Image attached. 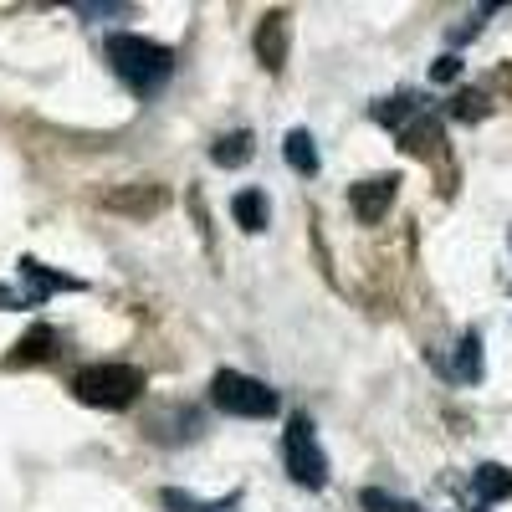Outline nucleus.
<instances>
[{
    "instance_id": "nucleus-17",
    "label": "nucleus",
    "mask_w": 512,
    "mask_h": 512,
    "mask_svg": "<svg viewBox=\"0 0 512 512\" xmlns=\"http://www.w3.org/2000/svg\"><path fill=\"white\" fill-rule=\"evenodd\" d=\"M164 507H175V512H231V507H210V502H200L190 492H175V487L164 492Z\"/></svg>"
},
{
    "instance_id": "nucleus-6",
    "label": "nucleus",
    "mask_w": 512,
    "mask_h": 512,
    "mask_svg": "<svg viewBox=\"0 0 512 512\" xmlns=\"http://www.w3.org/2000/svg\"><path fill=\"white\" fill-rule=\"evenodd\" d=\"M395 195H400V175H374V180H359L349 190V210H354L364 226H379L384 216H390Z\"/></svg>"
},
{
    "instance_id": "nucleus-4",
    "label": "nucleus",
    "mask_w": 512,
    "mask_h": 512,
    "mask_svg": "<svg viewBox=\"0 0 512 512\" xmlns=\"http://www.w3.org/2000/svg\"><path fill=\"white\" fill-rule=\"evenodd\" d=\"M210 400H216L226 415H241V420H267L277 410V395L262 379H251L241 369H221L216 379H210Z\"/></svg>"
},
{
    "instance_id": "nucleus-20",
    "label": "nucleus",
    "mask_w": 512,
    "mask_h": 512,
    "mask_svg": "<svg viewBox=\"0 0 512 512\" xmlns=\"http://www.w3.org/2000/svg\"><path fill=\"white\" fill-rule=\"evenodd\" d=\"M21 303H26V297H16L11 287H0V308H21Z\"/></svg>"
},
{
    "instance_id": "nucleus-16",
    "label": "nucleus",
    "mask_w": 512,
    "mask_h": 512,
    "mask_svg": "<svg viewBox=\"0 0 512 512\" xmlns=\"http://www.w3.org/2000/svg\"><path fill=\"white\" fill-rule=\"evenodd\" d=\"M359 502H364L369 512H420L415 502H405V497H390V492H379V487H364V492H359Z\"/></svg>"
},
{
    "instance_id": "nucleus-8",
    "label": "nucleus",
    "mask_w": 512,
    "mask_h": 512,
    "mask_svg": "<svg viewBox=\"0 0 512 512\" xmlns=\"http://www.w3.org/2000/svg\"><path fill=\"white\" fill-rule=\"evenodd\" d=\"M21 277L31 282V292H26V303H41V297H47V292H77L82 282L77 277H67V272H47V267H41L36 262V256H21Z\"/></svg>"
},
{
    "instance_id": "nucleus-11",
    "label": "nucleus",
    "mask_w": 512,
    "mask_h": 512,
    "mask_svg": "<svg viewBox=\"0 0 512 512\" xmlns=\"http://www.w3.org/2000/svg\"><path fill=\"white\" fill-rule=\"evenodd\" d=\"M472 482H477V497H482V502H502V497H512V472H507V466H497V461L477 466Z\"/></svg>"
},
{
    "instance_id": "nucleus-7",
    "label": "nucleus",
    "mask_w": 512,
    "mask_h": 512,
    "mask_svg": "<svg viewBox=\"0 0 512 512\" xmlns=\"http://www.w3.org/2000/svg\"><path fill=\"white\" fill-rule=\"evenodd\" d=\"M256 57H262L272 72L287 62V11H267L262 26H256Z\"/></svg>"
},
{
    "instance_id": "nucleus-5",
    "label": "nucleus",
    "mask_w": 512,
    "mask_h": 512,
    "mask_svg": "<svg viewBox=\"0 0 512 512\" xmlns=\"http://www.w3.org/2000/svg\"><path fill=\"white\" fill-rule=\"evenodd\" d=\"M164 205H169V190L154 185V180L118 185V190L103 195V210H113V216H128V221H149V216H159Z\"/></svg>"
},
{
    "instance_id": "nucleus-9",
    "label": "nucleus",
    "mask_w": 512,
    "mask_h": 512,
    "mask_svg": "<svg viewBox=\"0 0 512 512\" xmlns=\"http://www.w3.org/2000/svg\"><path fill=\"white\" fill-rule=\"evenodd\" d=\"M52 349H57V328L36 323V328L21 338V344H16V354H11L6 364H11V369H16V364H41V359H52Z\"/></svg>"
},
{
    "instance_id": "nucleus-13",
    "label": "nucleus",
    "mask_w": 512,
    "mask_h": 512,
    "mask_svg": "<svg viewBox=\"0 0 512 512\" xmlns=\"http://www.w3.org/2000/svg\"><path fill=\"white\" fill-rule=\"evenodd\" d=\"M400 139H405V149H410V154H431V149L441 144V128L420 113L415 123H405V128H400Z\"/></svg>"
},
{
    "instance_id": "nucleus-3",
    "label": "nucleus",
    "mask_w": 512,
    "mask_h": 512,
    "mask_svg": "<svg viewBox=\"0 0 512 512\" xmlns=\"http://www.w3.org/2000/svg\"><path fill=\"white\" fill-rule=\"evenodd\" d=\"M282 461H287V477L297 487H323L328 482V456L318 446V431H313V420L308 415H292L287 420V436H282Z\"/></svg>"
},
{
    "instance_id": "nucleus-15",
    "label": "nucleus",
    "mask_w": 512,
    "mask_h": 512,
    "mask_svg": "<svg viewBox=\"0 0 512 512\" xmlns=\"http://www.w3.org/2000/svg\"><path fill=\"white\" fill-rule=\"evenodd\" d=\"M456 374H461V379H482V338H477V333H466V338H461Z\"/></svg>"
},
{
    "instance_id": "nucleus-14",
    "label": "nucleus",
    "mask_w": 512,
    "mask_h": 512,
    "mask_svg": "<svg viewBox=\"0 0 512 512\" xmlns=\"http://www.w3.org/2000/svg\"><path fill=\"white\" fill-rule=\"evenodd\" d=\"M210 159H216L221 169H236V164H246L251 159V134L246 128H236V134H226L216 149H210Z\"/></svg>"
},
{
    "instance_id": "nucleus-2",
    "label": "nucleus",
    "mask_w": 512,
    "mask_h": 512,
    "mask_svg": "<svg viewBox=\"0 0 512 512\" xmlns=\"http://www.w3.org/2000/svg\"><path fill=\"white\" fill-rule=\"evenodd\" d=\"M72 395L93 410H128L144 395V374L134 364H88L72 374Z\"/></svg>"
},
{
    "instance_id": "nucleus-10",
    "label": "nucleus",
    "mask_w": 512,
    "mask_h": 512,
    "mask_svg": "<svg viewBox=\"0 0 512 512\" xmlns=\"http://www.w3.org/2000/svg\"><path fill=\"white\" fill-rule=\"evenodd\" d=\"M231 216H236L241 231H267V195L262 190H241L231 200Z\"/></svg>"
},
{
    "instance_id": "nucleus-18",
    "label": "nucleus",
    "mask_w": 512,
    "mask_h": 512,
    "mask_svg": "<svg viewBox=\"0 0 512 512\" xmlns=\"http://www.w3.org/2000/svg\"><path fill=\"white\" fill-rule=\"evenodd\" d=\"M456 113H461V118H482V113H487V98H482V93H461V98H456Z\"/></svg>"
},
{
    "instance_id": "nucleus-19",
    "label": "nucleus",
    "mask_w": 512,
    "mask_h": 512,
    "mask_svg": "<svg viewBox=\"0 0 512 512\" xmlns=\"http://www.w3.org/2000/svg\"><path fill=\"white\" fill-rule=\"evenodd\" d=\"M456 72H461V62H456V57H441V62H436V77H441V82H451Z\"/></svg>"
},
{
    "instance_id": "nucleus-1",
    "label": "nucleus",
    "mask_w": 512,
    "mask_h": 512,
    "mask_svg": "<svg viewBox=\"0 0 512 512\" xmlns=\"http://www.w3.org/2000/svg\"><path fill=\"white\" fill-rule=\"evenodd\" d=\"M103 52H108L113 72L123 77V88H134L139 98H154L164 82H169V72H175L169 47H159V41H149V36H128V31L123 36H108Z\"/></svg>"
},
{
    "instance_id": "nucleus-12",
    "label": "nucleus",
    "mask_w": 512,
    "mask_h": 512,
    "mask_svg": "<svg viewBox=\"0 0 512 512\" xmlns=\"http://www.w3.org/2000/svg\"><path fill=\"white\" fill-rule=\"evenodd\" d=\"M282 154H287V164L297 169V175H318V149H313V134H308V128H292Z\"/></svg>"
}]
</instances>
